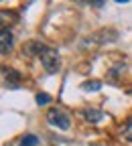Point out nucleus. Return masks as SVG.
I'll return each instance as SVG.
<instances>
[{
	"label": "nucleus",
	"mask_w": 132,
	"mask_h": 146,
	"mask_svg": "<svg viewBox=\"0 0 132 146\" xmlns=\"http://www.w3.org/2000/svg\"><path fill=\"white\" fill-rule=\"evenodd\" d=\"M37 144H39V138L33 136V134H29V136H25L21 140V146H37Z\"/></svg>",
	"instance_id": "6e6552de"
},
{
	"label": "nucleus",
	"mask_w": 132,
	"mask_h": 146,
	"mask_svg": "<svg viewBox=\"0 0 132 146\" xmlns=\"http://www.w3.org/2000/svg\"><path fill=\"white\" fill-rule=\"evenodd\" d=\"M2 71H4V77H6L8 85L12 89H16L18 87V81H21V73H16L14 69H2Z\"/></svg>",
	"instance_id": "39448f33"
},
{
	"label": "nucleus",
	"mask_w": 132,
	"mask_h": 146,
	"mask_svg": "<svg viewBox=\"0 0 132 146\" xmlns=\"http://www.w3.org/2000/svg\"><path fill=\"white\" fill-rule=\"evenodd\" d=\"M49 102H51V96L49 94H37V104H39V106H45Z\"/></svg>",
	"instance_id": "9d476101"
},
{
	"label": "nucleus",
	"mask_w": 132,
	"mask_h": 146,
	"mask_svg": "<svg viewBox=\"0 0 132 146\" xmlns=\"http://www.w3.org/2000/svg\"><path fill=\"white\" fill-rule=\"evenodd\" d=\"M12 49V33L8 29H0V53H8Z\"/></svg>",
	"instance_id": "7ed1b4c3"
},
{
	"label": "nucleus",
	"mask_w": 132,
	"mask_h": 146,
	"mask_svg": "<svg viewBox=\"0 0 132 146\" xmlns=\"http://www.w3.org/2000/svg\"><path fill=\"white\" fill-rule=\"evenodd\" d=\"M83 118L87 120V122H100V120H104V112H100V110H83Z\"/></svg>",
	"instance_id": "423d86ee"
},
{
	"label": "nucleus",
	"mask_w": 132,
	"mask_h": 146,
	"mask_svg": "<svg viewBox=\"0 0 132 146\" xmlns=\"http://www.w3.org/2000/svg\"><path fill=\"white\" fill-rule=\"evenodd\" d=\"M47 122H49L51 126H57L59 130H67V128L71 126L69 116H67L65 112H61L59 108H51L49 112H47Z\"/></svg>",
	"instance_id": "f03ea898"
},
{
	"label": "nucleus",
	"mask_w": 132,
	"mask_h": 146,
	"mask_svg": "<svg viewBox=\"0 0 132 146\" xmlns=\"http://www.w3.org/2000/svg\"><path fill=\"white\" fill-rule=\"evenodd\" d=\"M14 23H18V14L14 10H0V27L14 25Z\"/></svg>",
	"instance_id": "20e7f679"
},
{
	"label": "nucleus",
	"mask_w": 132,
	"mask_h": 146,
	"mask_svg": "<svg viewBox=\"0 0 132 146\" xmlns=\"http://www.w3.org/2000/svg\"><path fill=\"white\" fill-rule=\"evenodd\" d=\"M41 63H43V67H45V71L47 73H57L59 71V53L55 51V49H51V47H45L43 51H41Z\"/></svg>",
	"instance_id": "f257e3e1"
},
{
	"label": "nucleus",
	"mask_w": 132,
	"mask_h": 146,
	"mask_svg": "<svg viewBox=\"0 0 132 146\" xmlns=\"http://www.w3.org/2000/svg\"><path fill=\"white\" fill-rule=\"evenodd\" d=\"M122 136H124V140L132 142V120H128V124L124 126V130H122Z\"/></svg>",
	"instance_id": "1a4fd4ad"
},
{
	"label": "nucleus",
	"mask_w": 132,
	"mask_h": 146,
	"mask_svg": "<svg viewBox=\"0 0 132 146\" xmlns=\"http://www.w3.org/2000/svg\"><path fill=\"white\" fill-rule=\"evenodd\" d=\"M81 87H83L85 91H98V89L102 87V81H98V79H93V81H85Z\"/></svg>",
	"instance_id": "0eeeda50"
}]
</instances>
